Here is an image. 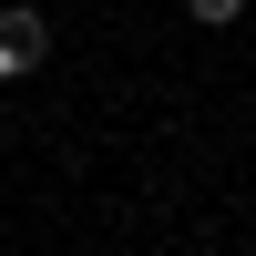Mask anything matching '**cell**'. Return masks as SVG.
Here are the masks:
<instances>
[{
	"label": "cell",
	"mask_w": 256,
	"mask_h": 256,
	"mask_svg": "<svg viewBox=\"0 0 256 256\" xmlns=\"http://www.w3.org/2000/svg\"><path fill=\"white\" fill-rule=\"evenodd\" d=\"M52 52V20L20 0V10H0V72H31V62Z\"/></svg>",
	"instance_id": "obj_1"
},
{
	"label": "cell",
	"mask_w": 256,
	"mask_h": 256,
	"mask_svg": "<svg viewBox=\"0 0 256 256\" xmlns=\"http://www.w3.org/2000/svg\"><path fill=\"white\" fill-rule=\"evenodd\" d=\"M184 20H216L226 31V20H246V0H184Z\"/></svg>",
	"instance_id": "obj_2"
}]
</instances>
